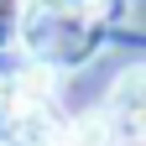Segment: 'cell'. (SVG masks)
<instances>
[{"label": "cell", "instance_id": "obj_3", "mask_svg": "<svg viewBox=\"0 0 146 146\" xmlns=\"http://www.w3.org/2000/svg\"><path fill=\"white\" fill-rule=\"evenodd\" d=\"M36 11H47V16H84L89 5H99V0H31Z\"/></svg>", "mask_w": 146, "mask_h": 146}, {"label": "cell", "instance_id": "obj_2", "mask_svg": "<svg viewBox=\"0 0 146 146\" xmlns=\"http://www.w3.org/2000/svg\"><path fill=\"white\" fill-rule=\"evenodd\" d=\"M63 141H68V146H120L125 136H120V125H115L110 110H89V115H78V120L68 125Z\"/></svg>", "mask_w": 146, "mask_h": 146}, {"label": "cell", "instance_id": "obj_1", "mask_svg": "<svg viewBox=\"0 0 146 146\" xmlns=\"http://www.w3.org/2000/svg\"><path fill=\"white\" fill-rule=\"evenodd\" d=\"M110 115H115L125 141L146 146V63H131L115 84H110Z\"/></svg>", "mask_w": 146, "mask_h": 146}, {"label": "cell", "instance_id": "obj_4", "mask_svg": "<svg viewBox=\"0 0 146 146\" xmlns=\"http://www.w3.org/2000/svg\"><path fill=\"white\" fill-rule=\"evenodd\" d=\"M0 115H11V84H0Z\"/></svg>", "mask_w": 146, "mask_h": 146}]
</instances>
